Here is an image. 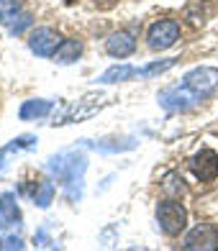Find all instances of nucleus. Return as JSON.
<instances>
[{"label":"nucleus","mask_w":218,"mask_h":251,"mask_svg":"<svg viewBox=\"0 0 218 251\" xmlns=\"http://www.w3.org/2000/svg\"><path fill=\"white\" fill-rule=\"evenodd\" d=\"M80 54H82V41H77V39H64L62 47L56 49V54H54V62H59V64H72V62L80 59Z\"/></svg>","instance_id":"obj_14"},{"label":"nucleus","mask_w":218,"mask_h":251,"mask_svg":"<svg viewBox=\"0 0 218 251\" xmlns=\"http://www.w3.org/2000/svg\"><path fill=\"white\" fill-rule=\"evenodd\" d=\"M177 64V59H162V62H152L146 67H139V77H157V75H164L167 70H172V67Z\"/></svg>","instance_id":"obj_19"},{"label":"nucleus","mask_w":218,"mask_h":251,"mask_svg":"<svg viewBox=\"0 0 218 251\" xmlns=\"http://www.w3.org/2000/svg\"><path fill=\"white\" fill-rule=\"evenodd\" d=\"M31 151V149H36V136H18V139H13L8 146H3V149H0V172H3L5 169V156L8 154H13V151Z\"/></svg>","instance_id":"obj_16"},{"label":"nucleus","mask_w":218,"mask_h":251,"mask_svg":"<svg viewBox=\"0 0 218 251\" xmlns=\"http://www.w3.org/2000/svg\"><path fill=\"white\" fill-rule=\"evenodd\" d=\"M62 41H64V39H62L54 28L41 26V28H36V31H31V36H28V49L36 54V56L49 59V56H54L56 49L62 47Z\"/></svg>","instance_id":"obj_6"},{"label":"nucleus","mask_w":218,"mask_h":251,"mask_svg":"<svg viewBox=\"0 0 218 251\" xmlns=\"http://www.w3.org/2000/svg\"><path fill=\"white\" fill-rule=\"evenodd\" d=\"M134 77H139V67L116 64V67H108V70L98 77V82L100 85H116V82H126V79H134Z\"/></svg>","instance_id":"obj_13"},{"label":"nucleus","mask_w":218,"mask_h":251,"mask_svg":"<svg viewBox=\"0 0 218 251\" xmlns=\"http://www.w3.org/2000/svg\"><path fill=\"white\" fill-rule=\"evenodd\" d=\"M0 249H8V251L24 249V241H21L18 236H5V238H0Z\"/></svg>","instance_id":"obj_21"},{"label":"nucleus","mask_w":218,"mask_h":251,"mask_svg":"<svg viewBox=\"0 0 218 251\" xmlns=\"http://www.w3.org/2000/svg\"><path fill=\"white\" fill-rule=\"evenodd\" d=\"M157 223L167 236H180L188 226V210L185 205L177 202L175 198H169L164 202L157 205Z\"/></svg>","instance_id":"obj_2"},{"label":"nucleus","mask_w":218,"mask_h":251,"mask_svg":"<svg viewBox=\"0 0 218 251\" xmlns=\"http://www.w3.org/2000/svg\"><path fill=\"white\" fill-rule=\"evenodd\" d=\"M52 108H54L52 100H41V98L26 100L24 105H21V110H18V118L21 121H41V118H47L52 113Z\"/></svg>","instance_id":"obj_12"},{"label":"nucleus","mask_w":218,"mask_h":251,"mask_svg":"<svg viewBox=\"0 0 218 251\" xmlns=\"http://www.w3.org/2000/svg\"><path fill=\"white\" fill-rule=\"evenodd\" d=\"M49 175L64 187L70 202H80L85 195V172H87V154L82 149H67L52 156L47 162Z\"/></svg>","instance_id":"obj_1"},{"label":"nucleus","mask_w":218,"mask_h":251,"mask_svg":"<svg viewBox=\"0 0 218 251\" xmlns=\"http://www.w3.org/2000/svg\"><path fill=\"white\" fill-rule=\"evenodd\" d=\"M31 200L36 208H49L52 200H54V185L49 179H39V182H33V187H31Z\"/></svg>","instance_id":"obj_15"},{"label":"nucleus","mask_w":218,"mask_h":251,"mask_svg":"<svg viewBox=\"0 0 218 251\" xmlns=\"http://www.w3.org/2000/svg\"><path fill=\"white\" fill-rule=\"evenodd\" d=\"M21 221H24V215H21L16 192H0V231L18 228Z\"/></svg>","instance_id":"obj_9"},{"label":"nucleus","mask_w":218,"mask_h":251,"mask_svg":"<svg viewBox=\"0 0 218 251\" xmlns=\"http://www.w3.org/2000/svg\"><path fill=\"white\" fill-rule=\"evenodd\" d=\"M182 82L205 100V98H211L218 87V70L216 67H195V70H190L182 77Z\"/></svg>","instance_id":"obj_5"},{"label":"nucleus","mask_w":218,"mask_h":251,"mask_svg":"<svg viewBox=\"0 0 218 251\" xmlns=\"http://www.w3.org/2000/svg\"><path fill=\"white\" fill-rule=\"evenodd\" d=\"M159 105H162L167 113H188L190 108H195L198 102L203 100L198 93H192V90L182 82V85H172V87H164L162 93L157 95Z\"/></svg>","instance_id":"obj_3"},{"label":"nucleus","mask_w":218,"mask_h":251,"mask_svg":"<svg viewBox=\"0 0 218 251\" xmlns=\"http://www.w3.org/2000/svg\"><path fill=\"white\" fill-rule=\"evenodd\" d=\"M106 51L110 56H118V59H123V56H131L136 51V39L131 36L129 31H116L113 36L106 41Z\"/></svg>","instance_id":"obj_11"},{"label":"nucleus","mask_w":218,"mask_h":251,"mask_svg":"<svg viewBox=\"0 0 218 251\" xmlns=\"http://www.w3.org/2000/svg\"><path fill=\"white\" fill-rule=\"evenodd\" d=\"M185 249H192V251H213L218 249V231L211 226V223H198L192 231L185 236Z\"/></svg>","instance_id":"obj_7"},{"label":"nucleus","mask_w":218,"mask_h":251,"mask_svg":"<svg viewBox=\"0 0 218 251\" xmlns=\"http://www.w3.org/2000/svg\"><path fill=\"white\" fill-rule=\"evenodd\" d=\"M180 39V24L177 21H157V24H152V28H149L146 33V44L152 51H164L169 47H175Z\"/></svg>","instance_id":"obj_4"},{"label":"nucleus","mask_w":218,"mask_h":251,"mask_svg":"<svg viewBox=\"0 0 218 251\" xmlns=\"http://www.w3.org/2000/svg\"><path fill=\"white\" fill-rule=\"evenodd\" d=\"M80 105H72V108H67L64 113V118L59 123H77V121H85L90 118L93 113H98L103 105H106V98H95V95H90V98H82V100H77Z\"/></svg>","instance_id":"obj_10"},{"label":"nucleus","mask_w":218,"mask_h":251,"mask_svg":"<svg viewBox=\"0 0 218 251\" xmlns=\"http://www.w3.org/2000/svg\"><path fill=\"white\" fill-rule=\"evenodd\" d=\"M33 244H36V246H52V241H49V236H47V231H44V228H41L36 236H33Z\"/></svg>","instance_id":"obj_22"},{"label":"nucleus","mask_w":218,"mask_h":251,"mask_svg":"<svg viewBox=\"0 0 218 251\" xmlns=\"http://www.w3.org/2000/svg\"><path fill=\"white\" fill-rule=\"evenodd\" d=\"M28 26H31V16H28V13H21L18 21H13V24L8 26V31L13 33V36H21V33H24Z\"/></svg>","instance_id":"obj_20"},{"label":"nucleus","mask_w":218,"mask_h":251,"mask_svg":"<svg viewBox=\"0 0 218 251\" xmlns=\"http://www.w3.org/2000/svg\"><path fill=\"white\" fill-rule=\"evenodd\" d=\"M162 192H164V195H169V198H182V195H185L188 185H185V179L180 177V172L164 175V179H162Z\"/></svg>","instance_id":"obj_17"},{"label":"nucleus","mask_w":218,"mask_h":251,"mask_svg":"<svg viewBox=\"0 0 218 251\" xmlns=\"http://www.w3.org/2000/svg\"><path fill=\"white\" fill-rule=\"evenodd\" d=\"M190 169H192V175L203 182L216 179L218 177V154L213 149H203L200 154H195L190 159Z\"/></svg>","instance_id":"obj_8"},{"label":"nucleus","mask_w":218,"mask_h":251,"mask_svg":"<svg viewBox=\"0 0 218 251\" xmlns=\"http://www.w3.org/2000/svg\"><path fill=\"white\" fill-rule=\"evenodd\" d=\"M21 16V0H0V26H10Z\"/></svg>","instance_id":"obj_18"}]
</instances>
